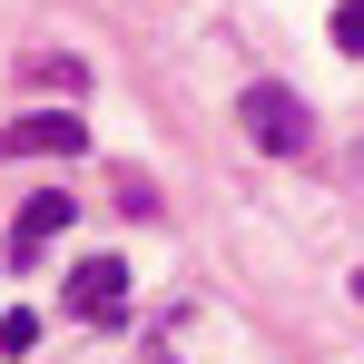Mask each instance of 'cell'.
Returning a JSON list of instances; mask_svg holds the SVG:
<instances>
[{
	"label": "cell",
	"mask_w": 364,
	"mask_h": 364,
	"mask_svg": "<svg viewBox=\"0 0 364 364\" xmlns=\"http://www.w3.org/2000/svg\"><path fill=\"white\" fill-rule=\"evenodd\" d=\"M237 119H246V138H256L266 158H305V148H315V109H305L286 79H256Z\"/></svg>",
	"instance_id": "6da1fadb"
},
{
	"label": "cell",
	"mask_w": 364,
	"mask_h": 364,
	"mask_svg": "<svg viewBox=\"0 0 364 364\" xmlns=\"http://www.w3.org/2000/svg\"><path fill=\"white\" fill-rule=\"evenodd\" d=\"M0 148L10 158H89V128H79V109H30Z\"/></svg>",
	"instance_id": "7a4b0ae2"
},
{
	"label": "cell",
	"mask_w": 364,
	"mask_h": 364,
	"mask_svg": "<svg viewBox=\"0 0 364 364\" xmlns=\"http://www.w3.org/2000/svg\"><path fill=\"white\" fill-rule=\"evenodd\" d=\"M60 305H69V315H99V325H109V315L128 305V256H79Z\"/></svg>",
	"instance_id": "3957f363"
},
{
	"label": "cell",
	"mask_w": 364,
	"mask_h": 364,
	"mask_svg": "<svg viewBox=\"0 0 364 364\" xmlns=\"http://www.w3.org/2000/svg\"><path fill=\"white\" fill-rule=\"evenodd\" d=\"M69 217H79V207H69V187H40V197H30V207H20V217H10V256H20V266H30V256H40V246L60 237Z\"/></svg>",
	"instance_id": "277c9868"
},
{
	"label": "cell",
	"mask_w": 364,
	"mask_h": 364,
	"mask_svg": "<svg viewBox=\"0 0 364 364\" xmlns=\"http://www.w3.org/2000/svg\"><path fill=\"white\" fill-rule=\"evenodd\" d=\"M20 79H40V89H89V69L60 60V50H40V60H20Z\"/></svg>",
	"instance_id": "5b68a950"
},
{
	"label": "cell",
	"mask_w": 364,
	"mask_h": 364,
	"mask_svg": "<svg viewBox=\"0 0 364 364\" xmlns=\"http://www.w3.org/2000/svg\"><path fill=\"white\" fill-rule=\"evenodd\" d=\"M30 345H40V315H30V305H10V315H0V355L20 364V355H30Z\"/></svg>",
	"instance_id": "8992f818"
},
{
	"label": "cell",
	"mask_w": 364,
	"mask_h": 364,
	"mask_svg": "<svg viewBox=\"0 0 364 364\" xmlns=\"http://www.w3.org/2000/svg\"><path fill=\"white\" fill-rule=\"evenodd\" d=\"M335 50L364 60V0H335Z\"/></svg>",
	"instance_id": "52a82bcc"
}]
</instances>
